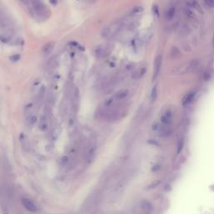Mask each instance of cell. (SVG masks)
Masks as SVG:
<instances>
[{
  "mask_svg": "<svg viewBox=\"0 0 214 214\" xmlns=\"http://www.w3.org/2000/svg\"><path fill=\"white\" fill-rule=\"evenodd\" d=\"M199 65V61L197 60H193L192 61H189L187 63L182 64L181 65L176 67L173 69L172 73L176 75H180V74H185L190 73L192 71L195 70Z\"/></svg>",
  "mask_w": 214,
  "mask_h": 214,
  "instance_id": "1",
  "label": "cell"
},
{
  "mask_svg": "<svg viewBox=\"0 0 214 214\" xmlns=\"http://www.w3.org/2000/svg\"><path fill=\"white\" fill-rule=\"evenodd\" d=\"M112 49H113V46H110V44L100 45L96 48V49L94 51V54L98 59L105 58L107 55H109V54L112 51Z\"/></svg>",
  "mask_w": 214,
  "mask_h": 214,
  "instance_id": "2",
  "label": "cell"
},
{
  "mask_svg": "<svg viewBox=\"0 0 214 214\" xmlns=\"http://www.w3.org/2000/svg\"><path fill=\"white\" fill-rule=\"evenodd\" d=\"M32 6L35 13L40 17H44L47 15V8L44 4L40 0H32Z\"/></svg>",
  "mask_w": 214,
  "mask_h": 214,
  "instance_id": "3",
  "label": "cell"
},
{
  "mask_svg": "<svg viewBox=\"0 0 214 214\" xmlns=\"http://www.w3.org/2000/svg\"><path fill=\"white\" fill-rule=\"evenodd\" d=\"M22 204L24 207V208L28 210L30 213H36L39 208L36 206V204L28 198H23L22 199Z\"/></svg>",
  "mask_w": 214,
  "mask_h": 214,
  "instance_id": "4",
  "label": "cell"
},
{
  "mask_svg": "<svg viewBox=\"0 0 214 214\" xmlns=\"http://www.w3.org/2000/svg\"><path fill=\"white\" fill-rule=\"evenodd\" d=\"M173 120V113L171 110H167L160 116V122L163 125L170 126Z\"/></svg>",
  "mask_w": 214,
  "mask_h": 214,
  "instance_id": "5",
  "label": "cell"
},
{
  "mask_svg": "<svg viewBox=\"0 0 214 214\" xmlns=\"http://www.w3.org/2000/svg\"><path fill=\"white\" fill-rule=\"evenodd\" d=\"M71 103H72L73 110L74 111H76L78 109L79 103H80V90L77 87L74 88V90L73 94H72V98H71Z\"/></svg>",
  "mask_w": 214,
  "mask_h": 214,
  "instance_id": "6",
  "label": "cell"
},
{
  "mask_svg": "<svg viewBox=\"0 0 214 214\" xmlns=\"http://www.w3.org/2000/svg\"><path fill=\"white\" fill-rule=\"evenodd\" d=\"M161 63H162V57L161 55H158L154 62V68H153V79H156V77L159 75L161 68Z\"/></svg>",
  "mask_w": 214,
  "mask_h": 214,
  "instance_id": "7",
  "label": "cell"
},
{
  "mask_svg": "<svg viewBox=\"0 0 214 214\" xmlns=\"http://www.w3.org/2000/svg\"><path fill=\"white\" fill-rule=\"evenodd\" d=\"M13 29H8L5 30L3 33H2L0 34V42L3 43V44H8L10 42V40L13 39Z\"/></svg>",
  "mask_w": 214,
  "mask_h": 214,
  "instance_id": "8",
  "label": "cell"
},
{
  "mask_svg": "<svg viewBox=\"0 0 214 214\" xmlns=\"http://www.w3.org/2000/svg\"><path fill=\"white\" fill-rule=\"evenodd\" d=\"M54 46H55L54 42H49V43L45 44L44 46L42 47V49H41L42 55L44 57H48L49 55H50L53 52Z\"/></svg>",
  "mask_w": 214,
  "mask_h": 214,
  "instance_id": "9",
  "label": "cell"
},
{
  "mask_svg": "<svg viewBox=\"0 0 214 214\" xmlns=\"http://www.w3.org/2000/svg\"><path fill=\"white\" fill-rule=\"evenodd\" d=\"M11 25V21L9 18L0 10V28L6 29Z\"/></svg>",
  "mask_w": 214,
  "mask_h": 214,
  "instance_id": "10",
  "label": "cell"
},
{
  "mask_svg": "<svg viewBox=\"0 0 214 214\" xmlns=\"http://www.w3.org/2000/svg\"><path fill=\"white\" fill-rule=\"evenodd\" d=\"M196 95V92L192 90V91H190L188 92L187 94L184 95V97L182 98V100H181V103H182V106H187L189 104H191L193 100L194 97Z\"/></svg>",
  "mask_w": 214,
  "mask_h": 214,
  "instance_id": "11",
  "label": "cell"
},
{
  "mask_svg": "<svg viewBox=\"0 0 214 214\" xmlns=\"http://www.w3.org/2000/svg\"><path fill=\"white\" fill-rule=\"evenodd\" d=\"M140 207H141L142 211L147 214H150L153 210V207H152L151 203L148 201H143L140 204Z\"/></svg>",
  "mask_w": 214,
  "mask_h": 214,
  "instance_id": "12",
  "label": "cell"
},
{
  "mask_svg": "<svg viewBox=\"0 0 214 214\" xmlns=\"http://www.w3.org/2000/svg\"><path fill=\"white\" fill-rule=\"evenodd\" d=\"M40 131H46L49 128V123H48V118H47L46 115H43L41 116L40 120V125H39Z\"/></svg>",
  "mask_w": 214,
  "mask_h": 214,
  "instance_id": "13",
  "label": "cell"
},
{
  "mask_svg": "<svg viewBox=\"0 0 214 214\" xmlns=\"http://www.w3.org/2000/svg\"><path fill=\"white\" fill-rule=\"evenodd\" d=\"M128 95H129V90H121L115 94L114 98L116 100H122L127 98Z\"/></svg>",
  "mask_w": 214,
  "mask_h": 214,
  "instance_id": "14",
  "label": "cell"
},
{
  "mask_svg": "<svg viewBox=\"0 0 214 214\" xmlns=\"http://www.w3.org/2000/svg\"><path fill=\"white\" fill-rule=\"evenodd\" d=\"M147 72V68L146 67H140L138 69L135 70V72L132 74V78L133 79H140L143 77V75Z\"/></svg>",
  "mask_w": 214,
  "mask_h": 214,
  "instance_id": "15",
  "label": "cell"
},
{
  "mask_svg": "<svg viewBox=\"0 0 214 214\" xmlns=\"http://www.w3.org/2000/svg\"><path fill=\"white\" fill-rule=\"evenodd\" d=\"M188 4L192 7V8H193L194 9L197 10L198 12H200V13H203L202 8H201V7L200 3H199L197 0H188Z\"/></svg>",
  "mask_w": 214,
  "mask_h": 214,
  "instance_id": "16",
  "label": "cell"
},
{
  "mask_svg": "<svg viewBox=\"0 0 214 214\" xmlns=\"http://www.w3.org/2000/svg\"><path fill=\"white\" fill-rule=\"evenodd\" d=\"M175 14H176V9H175V8L172 7V8H168L167 11H166V13H165V17H166V19H167V20H171L173 19Z\"/></svg>",
  "mask_w": 214,
  "mask_h": 214,
  "instance_id": "17",
  "label": "cell"
},
{
  "mask_svg": "<svg viewBox=\"0 0 214 214\" xmlns=\"http://www.w3.org/2000/svg\"><path fill=\"white\" fill-rule=\"evenodd\" d=\"M157 98V85H155L152 89H151V95H150V99H151V103L153 104L154 102L156 101Z\"/></svg>",
  "mask_w": 214,
  "mask_h": 214,
  "instance_id": "18",
  "label": "cell"
},
{
  "mask_svg": "<svg viewBox=\"0 0 214 214\" xmlns=\"http://www.w3.org/2000/svg\"><path fill=\"white\" fill-rule=\"evenodd\" d=\"M27 119V123H28V126H33L36 122H37V120H38V117H37V115H30L29 116H28L26 118Z\"/></svg>",
  "mask_w": 214,
  "mask_h": 214,
  "instance_id": "19",
  "label": "cell"
},
{
  "mask_svg": "<svg viewBox=\"0 0 214 214\" xmlns=\"http://www.w3.org/2000/svg\"><path fill=\"white\" fill-rule=\"evenodd\" d=\"M139 26V22L137 20H133L131 22H130L128 24H127V29L130 30V31H132V30H135V28H137Z\"/></svg>",
  "mask_w": 214,
  "mask_h": 214,
  "instance_id": "20",
  "label": "cell"
},
{
  "mask_svg": "<svg viewBox=\"0 0 214 214\" xmlns=\"http://www.w3.org/2000/svg\"><path fill=\"white\" fill-rule=\"evenodd\" d=\"M1 209H2V214H10L9 207L4 200L1 201Z\"/></svg>",
  "mask_w": 214,
  "mask_h": 214,
  "instance_id": "21",
  "label": "cell"
},
{
  "mask_svg": "<svg viewBox=\"0 0 214 214\" xmlns=\"http://www.w3.org/2000/svg\"><path fill=\"white\" fill-rule=\"evenodd\" d=\"M110 27H105L103 28V29L101 30L100 32V35L103 39H106L110 37Z\"/></svg>",
  "mask_w": 214,
  "mask_h": 214,
  "instance_id": "22",
  "label": "cell"
},
{
  "mask_svg": "<svg viewBox=\"0 0 214 214\" xmlns=\"http://www.w3.org/2000/svg\"><path fill=\"white\" fill-rule=\"evenodd\" d=\"M45 90H46V88L45 86H41V88L40 89V91H39V98L40 100H42L44 96V94H45Z\"/></svg>",
  "mask_w": 214,
  "mask_h": 214,
  "instance_id": "23",
  "label": "cell"
},
{
  "mask_svg": "<svg viewBox=\"0 0 214 214\" xmlns=\"http://www.w3.org/2000/svg\"><path fill=\"white\" fill-rule=\"evenodd\" d=\"M143 11V8H141V7H135L133 9L131 10V14H136V13H141Z\"/></svg>",
  "mask_w": 214,
  "mask_h": 214,
  "instance_id": "24",
  "label": "cell"
},
{
  "mask_svg": "<svg viewBox=\"0 0 214 214\" xmlns=\"http://www.w3.org/2000/svg\"><path fill=\"white\" fill-rule=\"evenodd\" d=\"M9 60L13 63H15V62H17L20 60V54H13V55L9 57Z\"/></svg>",
  "mask_w": 214,
  "mask_h": 214,
  "instance_id": "25",
  "label": "cell"
},
{
  "mask_svg": "<svg viewBox=\"0 0 214 214\" xmlns=\"http://www.w3.org/2000/svg\"><path fill=\"white\" fill-rule=\"evenodd\" d=\"M183 145H184V140L181 138V139L179 140V141H178V145H177V152H178V153L181 151V149H182V147H183Z\"/></svg>",
  "mask_w": 214,
  "mask_h": 214,
  "instance_id": "26",
  "label": "cell"
},
{
  "mask_svg": "<svg viewBox=\"0 0 214 214\" xmlns=\"http://www.w3.org/2000/svg\"><path fill=\"white\" fill-rule=\"evenodd\" d=\"M204 2L208 7H210V8L214 7V0H204Z\"/></svg>",
  "mask_w": 214,
  "mask_h": 214,
  "instance_id": "27",
  "label": "cell"
},
{
  "mask_svg": "<svg viewBox=\"0 0 214 214\" xmlns=\"http://www.w3.org/2000/svg\"><path fill=\"white\" fill-rule=\"evenodd\" d=\"M49 3L54 5V6H55V5H57V3H58V0H49Z\"/></svg>",
  "mask_w": 214,
  "mask_h": 214,
  "instance_id": "28",
  "label": "cell"
},
{
  "mask_svg": "<svg viewBox=\"0 0 214 214\" xmlns=\"http://www.w3.org/2000/svg\"><path fill=\"white\" fill-rule=\"evenodd\" d=\"M154 12L156 13V16H158V15H159V13H158V8H157V7L156 6L153 7V13Z\"/></svg>",
  "mask_w": 214,
  "mask_h": 214,
  "instance_id": "29",
  "label": "cell"
},
{
  "mask_svg": "<svg viewBox=\"0 0 214 214\" xmlns=\"http://www.w3.org/2000/svg\"><path fill=\"white\" fill-rule=\"evenodd\" d=\"M19 1L20 2H22V3H26V0H19Z\"/></svg>",
  "mask_w": 214,
  "mask_h": 214,
  "instance_id": "30",
  "label": "cell"
},
{
  "mask_svg": "<svg viewBox=\"0 0 214 214\" xmlns=\"http://www.w3.org/2000/svg\"><path fill=\"white\" fill-rule=\"evenodd\" d=\"M213 47L214 49V35H213Z\"/></svg>",
  "mask_w": 214,
  "mask_h": 214,
  "instance_id": "31",
  "label": "cell"
}]
</instances>
